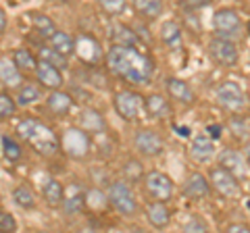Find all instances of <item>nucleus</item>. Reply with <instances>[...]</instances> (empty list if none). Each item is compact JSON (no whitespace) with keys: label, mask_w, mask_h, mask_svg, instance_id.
I'll list each match as a JSON object with an SVG mask.
<instances>
[{"label":"nucleus","mask_w":250,"mask_h":233,"mask_svg":"<svg viewBox=\"0 0 250 233\" xmlns=\"http://www.w3.org/2000/svg\"><path fill=\"white\" fill-rule=\"evenodd\" d=\"M0 79H2L4 90H15V88H21L23 85V71L15 65V60L2 57L0 58Z\"/></svg>","instance_id":"aec40b11"},{"label":"nucleus","mask_w":250,"mask_h":233,"mask_svg":"<svg viewBox=\"0 0 250 233\" xmlns=\"http://www.w3.org/2000/svg\"><path fill=\"white\" fill-rule=\"evenodd\" d=\"M228 127L238 139H244L248 136V123H246V119L242 115H233L231 119L228 121Z\"/></svg>","instance_id":"4c0bfd02"},{"label":"nucleus","mask_w":250,"mask_h":233,"mask_svg":"<svg viewBox=\"0 0 250 233\" xmlns=\"http://www.w3.org/2000/svg\"><path fill=\"white\" fill-rule=\"evenodd\" d=\"M219 165H221L223 169H228L229 173L233 177H238L240 181H244L246 179V175H248V162H246V156H242L240 152L236 150H223L221 154H219Z\"/></svg>","instance_id":"2eb2a0df"},{"label":"nucleus","mask_w":250,"mask_h":233,"mask_svg":"<svg viewBox=\"0 0 250 233\" xmlns=\"http://www.w3.org/2000/svg\"><path fill=\"white\" fill-rule=\"evenodd\" d=\"M108 202L111 206L115 208L119 214L123 216H134L138 213V200H136V194L131 190V183L125 181V179H115L108 185Z\"/></svg>","instance_id":"7ed1b4c3"},{"label":"nucleus","mask_w":250,"mask_h":233,"mask_svg":"<svg viewBox=\"0 0 250 233\" xmlns=\"http://www.w3.org/2000/svg\"><path fill=\"white\" fill-rule=\"evenodd\" d=\"M111 40H113V44L138 46V36L131 32V27L123 25V23H115V25H111Z\"/></svg>","instance_id":"c756f323"},{"label":"nucleus","mask_w":250,"mask_h":233,"mask_svg":"<svg viewBox=\"0 0 250 233\" xmlns=\"http://www.w3.org/2000/svg\"><path fill=\"white\" fill-rule=\"evenodd\" d=\"M165 90H167L169 98H173L175 102L184 104V106H190V104H194V100H196V94L192 92V88L184 79H179V77H167Z\"/></svg>","instance_id":"f3484780"},{"label":"nucleus","mask_w":250,"mask_h":233,"mask_svg":"<svg viewBox=\"0 0 250 233\" xmlns=\"http://www.w3.org/2000/svg\"><path fill=\"white\" fill-rule=\"evenodd\" d=\"M61 150L69 158H75V160L85 158L90 152V134L85 129H82L80 125L65 129L61 136Z\"/></svg>","instance_id":"39448f33"},{"label":"nucleus","mask_w":250,"mask_h":233,"mask_svg":"<svg viewBox=\"0 0 250 233\" xmlns=\"http://www.w3.org/2000/svg\"><path fill=\"white\" fill-rule=\"evenodd\" d=\"M246 162H248V167H250V146H248V150H246Z\"/></svg>","instance_id":"49530a36"},{"label":"nucleus","mask_w":250,"mask_h":233,"mask_svg":"<svg viewBox=\"0 0 250 233\" xmlns=\"http://www.w3.org/2000/svg\"><path fill=\"white\" fill-rule=\"evenodd\" d=\"M210 188H213V185H210L208 177H205L202 173H192V175H188V179L184 181L182 194H184V198H188V200L200 202V200H205L208 196Z\"/></svg>","instance_id":"ddd939ff"},{"label":"nucleus","mask_w":250,"mask_h":233,"mask_svg":"<svg viewBox=\"0 0 250 233\" xmlns=\"http://www.w3.org/2000/svg\"><path fill=\"white\" fill-rule=\"evenodd\" d=\"M184 231H207V225H205V221H200L198 216H192V219L184 225Z\"/></svg>","instance_id":"ea45409f"},{"label":"nucleus","mask_w":250,"mask_h":233,"mask_svg":"<svg viewBox=\"0 0 250 233\" xmlns=\"http://www.w3.org/2000/svg\"><path fill=\"white\" fill-rule=\"evenodd\" d=\"M77 125L82 129H85L88 134L92 136H103L106 131V121L104 116L100 115L96 108H90V106H83L80 115H77Z\"/></svg>","instance_id":"dca6fc26"},{"label":"nucleus","mask_w":250,"mask_h":233,"mask_svg":"<svg viewBox=\"0 0 250 233\" xmlns=\"http://www.w3.org/2000/svg\"><path fill=\"white\" fill-rule=\"evenodd\" d=\"M207 136L213 137V139H219L223 136V125H219V123H210V125H207Z\"/></svg>","instance_id":"79ce46f5"},{"label":"nucleus","mask_w":250,"mask_h":233,"mask_svg":"<svg viewBox=\"0 0 250 233\" xmlns=\"http://www.w3.org/2000/svg\"><path fill=\"white\" fill-rule=\"evenodd\" d=\"M215 98L223 111L238 115L246 108V94L236 81H221L215 90Z\"/></svg>","instance_id":"423d86ee"},{"label":"nucleus","mask_w":250,"mask_h":233,"mask_svg":"<svg viewBox=\"0 0 250 233\" xmlns=\"http://www.w3.org/2000/svg\"><path fill=\"white\" fill-rule=\"evenodd\" d=\"M134 148L138 150V154H142V156L154 158L165 148V139H163V136L156 129L142 127L134 134Z\"/></svg>","instance_id":"6e6552de"},{"label":"nucleus","mask_w":250,"mask_h":233,"mask_svg":"<svg viewBox=\"0 0 250 233\" xmlns=\"http://www.w3.org/2000/svg\"><path fill=\"white\" fill-rule=\"evenodd\" d=\"M146 115H150L152 119H167V116H171L169 100L161 94L146 96Z\"/></svg>","instance_id":"b1692460"},{"label":"nucleus","mask_w":250,"mask_h":233,"mask_svg":"<svg viewBox=\"0 0 250 233\" xmlns=\"http://www.w3.org/2000/svg\"><path fill=\"white\" fill-rule=\"evenodd\" d=\"M85 204H88V196L83 192H75L71 196H65V202H62V211L67 214H82Z\"/></svg>","instance_id":"473e14b6"},{"label":"nucleus","mask_w":250,"mask_h":233,"mask_svg":"<svg viewBox=\"0 0 250 233\" xmlns=\"http://www.w3.org/2000/svg\"><path fill=\"white\" fill-rule=\"evenodd\" d=\"M144 188L146 194L152 200H161V202H169L173 196V181L169 179V175H165L163 171H148L144 177Z\"/></svg>","instance_id":"9d476101"},{"label":"nucleus","mask_w":250,"mask_h":233,"mask_svg":"<svg viewBox=\"0 0 250 233\" xmlns=\"http://www.w3.org/2000/svg\"><path fill=\"white\" fill-rule=\"evenodd\" d=\"M46 108H48L54 116H67L73 108V98L69 92L50 90L48 98H46Z\"/></svg>","instance_id":"6ab92c4d"},{"label":"nucleus","mask_w":250,"mask_h":233,"mask_svg":"<svg viewBox=\"0 0 250 233\" xmlns=\"http://www.w3.org/2000/svg\"><path fill=\"white\" fill-rule=\"evenodd\" d=\"M17 136L42 156H54L61 148V139L54 136V131L46 123L34 119V116L19 121Z\"/></svg>","instance_id":"f03ea898"},{"label":"nucleus","mask_w":250,"mask_h":233,"mask_svg":"<svg viewBox=\"0 0 250 233\" xmlns=\"http://www.w3.org/2000/svg\"><path fill=\"white\" fill-rule=\"evenodd\" d=\"M190 158L196 162H208L215 156V139L208 136H196L190 144Z\"/></svg>","instance_id":"412c9836"},{"label":"nucleus","mask_w":250,"mask_h":233,"mask_svg":"<svg viewBox=\"0 0 250 233\" xmlns=\"http://www.w3.org/2000/svg\"><path fill=\"white\" fill-rule=\"evenodd\" d=\"M0 231H17V221H15V216L11 213L2 211L0 213Z\"/></svg>","instance_id":"58836bf2"},{"label":"nucleus","mask_w":250,"mask_h":233,"mask_svg":"<svg viewBox=\"0 0 250 233\" xmlns=\"http://www.w3.org/2000/svg\"><path fill=\"white\" fill-rule=\"evenodd\" d=\"M38 57H40V60H46V63H50L54 67H59V69H69V57H65V54H61L54 46H40L38 48Z\"/></svg>","instance_id":"bb28decb"},{"label":"nucleus","mask_w":250,"mask_h":233,"mask_svg":"<svg viewBox=\"0 0 250 233\" xmlns=\"http://www.w3.org/2000/svg\"><path fill=\"white\" fill-rule=\"evenodd\" d=\"M31 25H34L36 34L42 38V40H50V38L59 32L57 23H54L48 15L44 13H31Z\"/></svg>","instance_id":"393cba45"},{"label":"nucleus","mask_w":250,"mask_h":233,"mask_svg":"<svg viewBox=\"0 0 250 233\" xmlns=\"http://www.w3.org/2000/svg\"><path fill=\"white\" fill-rule=\"evenodd\" d=\"M6 32V13H4V9L0 11V34H4Z\"/></svg>","instance_id":"c03bdc74"},{"label":"nucleus","mask_w":250,"mask_h":233,"mask_svg":"<svg viewBox=\"0 0 250 233\" xmlns=\"http://www.w3.org/2000/svg\"><path fill=\"white\" fill-rule=\"evenodd\" d=\"M42 196L50 208H59V206H62V202H65V188H62V183L59 179H52L50 177V179H46L44 188H42Z\"/></svg>","instance_id":"5701e85b"},{"label":"nucleus","mask_w":250,"mask_h":233,"mask_svg":"<svg viewBox=\"0 0 250 233\" xmlns=\"http://www.w3.org/2000/svg\"><path fill=\"white\" fill-rule=\"evenodd\" d=\"M225 231H229V233H250V225L246 223H231L225 227Z\"/></svg>","instance_id":"37998d69"},{"label":"nucleus","mask_w":250,"mask_h":233,"mask_svg":"<svg viewBox=\"0 0 250 233\" xmlns=\"http://www.w3.org/2000/svg\"><path fill=\"white\" fill-rule=\"evenodd\" d=\"M36 79L46 90H61L62 83H65L62 69L46 63V60H40V63H38V67H36Z\"/></svg>","instance_id":"4468645a"},{"label":"nucleus","mask_w":250,"mask_h":233,"mask_svg":"<svg viewBox=\"0 0 250 233\" xmlns=\"http://www.w3.org/2000/svg\"><path fill=\"white\" fill-rule=\"evenodd\" d=\"M165 2L163 0H134V9L138 15H142L144 19H156L163 13Z\"/></svg>","instance_id":"c85d7f7f"},{"label":"nucleus","mask_w":250,"mask_h":233,"mask_svg":"<svg viewBox=\"0 0 250 233\" xmlns=\"http://www.w3.org/2000/svg\"><path fill=\"white\" fill-rule=\"evenodd\" d=\"M182 6H186L188 11H196V9H202V6H207L210 0H179Z\"/></svg>","instance_id":"a19ab883"},{"label":"nucleus","mask_w":250,"mask_h":233,"mask_svg":"<svg viewBox=\"0 0 250 233\" xmlns=\"http://www.w3.org/2000/svg\"><path fill=\"white\" fill-rule=\"evenodd\" d=\"M123 175H125V181H129V183H140L144 179V169H142V165H140L138 160H127V165L123 167Z\"/></svg>","instance_id":"c9c22d12"},{"label":"nucleus","mask_w":250,"mask_h":233,"mask_svg":"<svg viewBox=\"0 0 250 233\" xmlns=\"http://www.w3.org/2000/svg\"><path fill=\"white\" fill-rule=\"evenodd\" d=\"M213 29L221 38H238L242 34V19L233 9H219L213 15Z\"/></svg>","instance_id":"9b49d317"},{"label":"nucleus","mask_w":250,"mask_h":233,"mask_svg":"<svg viewBox=\"0 0 250 233\" xmlns=\"http://www.w3.org/2000/svg\"><path fill=\"white\" fill-rule=\"evenodd\" d=\"M19 108V102L17 98H13L9 92L2 90V94H0V119H11V116H15V113H17Z\"/></svg>","instance_id":"f704fd0d"},{"label":"nucleus","mask_w":250,"mask_h":233,"mask_svg":"<svg viewBox=\"0 0 250 233\" xmlns=\"http://www.w3.org/2000/svg\"><path fill=\"white\" fill-rule=\"evenodd\" d=\"M0 144H2V156L9 162H19L23 158V148L17 139H13L9 134L0 136Z\"/></svg>","instance_id":"cd10ccee"},{"label":"nucleus","mask_w":250,"mask_h":233,"mask_svg":"<svg viewBox=\"0 0 250 233\" xmlns=\"http://www.w3.org/2000/svg\"><path fill=\"white\" fill-rule=\"evenodd\" d=\"M65 2H73V0H65Z\"/></svg>","instance_id":"09e8293b"},{"label":"nucleus","mask_w":250,"mask_h":233,"mask_svg":"<svg viewBox=\"0 0 250 233\" xmlns=\"http://www.w3.org/2000/svg\"><path fill=\"white\" fill-rule=\"evenodd\" d=\"M208 181L213 185V190L223 198H238L240 196V179L233 177L228 169L221 165L208 171Z\"/></svg>","instance_id":"1a4fd4ad"},{"label":"nucleus","mask_w":250,"mask_h":233,"mask_svg":"<svg viewBox=\"0 0 250 233\" xmlns=\"http://www.w3.org/2000/svg\"><path fill=\"white\" fill-rule=\"evenodd\" d=\"M75 57L83 60L85 65H96L100 58H103V48H100V44L96 38H92V36H77L75 38Z\"/></svg>","instance_id":"f8f14e48"},{"label":"nucleus","mask_w":250,"mask_h":233,"mask_svg":"<svg viewBox=\"0 0 250 233\" xmlns=\"http://www.w3.org/2000/svg\"><path fill=\"white\" fill-rule=\"evenodd\" d=\"M13 202L17 204L19 208H23V211H31V208L36 206V196H34V192H31L29 185L25 183H21L17 185V188L13 190Z\"/></svg>","instance_id":"7c9ffc66"},{"label":"nucleus","mask_w":250,"mask_h":233,"mask_svg":"<svg viewBox=\"0 0 250 233\" xmlns=\"http://www.w3.org/2000/svg\"><path fill=\"white\" fill-rule=\"evenodd\" d=\"M40 98H42V92L38 85L34 83H25V85H21L19 92H17V102L19 106L23 108H27L31 104H36V102H40Z\"/></svg>","instance_id":"2f4dec72"},{"label":"nucleus","mask_w":250,"mask_h":233,"mask_svg":"<svg viewBox=\"0 0 250 233\" xmlns=\"http://www.w3.org/2000/svg\"><path fill=\"white\" fill-rule=\"evenodd\" d=\"M106 67L113 75L134 85L150 83L154 75V60L148 54L136 50V46L113 44L106 52Z\"/></svg>","instance_id":"f257e3e1"},{"label":"nucleus","mask_w":250,"mask_h":233,"mask_svg":"<svg viewBox=\"0 0 250 233\" xmlns=\"http://www.w3.org/2000/svg\"><path fill=\"white\" fill-rule=\"evenodd\" d=\"M208 57L221 67H236L240 60V52L233 40L217 36L208 42Z\"/></svg>","instance_id":"0eeeda50"},{"label":"nucleus","mask_w":250,"mask_h":233,"mask_svg":"<svg viewBox=\"0 0 250 233\" xmlns=\"http://www.w3.org/2000/svg\"><path fill=\"white\" fill-rule=\"evenodd\" d=\"M48 42H50L61 54H65V57H71V54H75V40H73V38L69 36V34H65V32H57Z\"/></svg>","instance_id":"72a5a7b5"},{"label":"nucleus","mask_w":250,"mask_h":233,"mask_svg":"<svg viewBox=\"0 0 250 233\" xmlns=\"http://www.w3.org/2000/svg\"><path fill=\"white\" fill-rule=\"evenodd\" d=\"M144 211H146L148 223H150L154 229H165V227H169L171 213H169V208H167V202L152 200V202H148V204L144 206Z\"/></svg>","instance_id":"a211bd4d"},{"label":"nucleus","mask_w":250,"mask_h":233,"mask_svg":"<svg viewBox=\"0 0 250 233\" xmlns=\"http://www.w3.org/2000/svg\"><path fill=\"white\" fill-rule=\"evenodd\" d=\"M13 60L23 73H36V67H38V63H40V60L34 57V52H31L29 48H25V46L13 52Z\"/></svg>","instance_id":"a878e982"},{"label":"nucleus","mask_w":250,"mask_h":233,"mask_svg":"<svg viewBox=\"0 0 250 233\" xmlns=\"http://www.w3.org/2000/svg\"><path fill=\"white\" fill-rule=\"evenodd\" d=\"M115 113L121 116L123 121H136L146 113V96L138 94L134 90H123L117 92L113 98Z\"/></svg>","instance_id":"20e7f679"},{"label":"nucleus","mask_w":250,"mask_h":233,"mask_svg":"<svg viewBox=\"0 0 250 233\" xmlns=\"http://www.w3.org/2000/svg\"><path fill=\"white\" fill-rule=\"evenodd\" d=\"M159 38L169 50L182 48V27H179L175 21H171V19L163 21L159 27Z\"/></svg>","instance_id":"4be33fe9"},{"label":"nucleus","mask_w":250,"mask_h":233,"mask_svg":"<svg viewBox=\"0 0 250 233\" xmlns=\"http://www.w3.org/2000/svg\"><path fill=\"white\" fill-rule=\"evenodd\" d=\"M98 4L108 17H119L127 9V0H98Z\"/></svg>","instance_id":"e433bc0d"},{"label":"nucleus","mask_w":250,"mask_h":233,"mask_svg":"<svg viewBox=\"0 0 250 233\" xmlns=\"http://www.w3.org/2000/svg\"><path fill=\"white\" fill-rule=\"evenodd\" d=\"M246 29H248V34H250V23H248V25H246Z\"/></svg>","instance_id":"de8ad7c7"},{"label":"nucleus","mask_w":250,"mask_h":233,"mask_svg":"<svg viewBox=\"0 0 250 233\" xmlns=\"http://www.w3.org/2000/svg\"><path fill=\"white\" fill-rule=\"evenodd\" d=\"M175 131H177V134L182 136V137H188V136H190V129H188V127H175Z\"/></svg>","instance_id":"a18cd8bd"}]
</instances>
